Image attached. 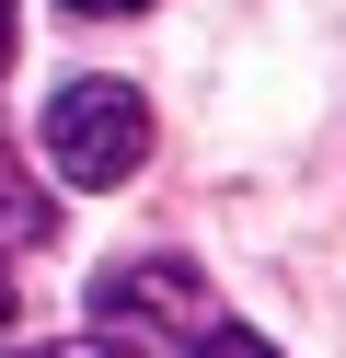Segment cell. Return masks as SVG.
I'll return each mask as SVG.
<instances>
[{
	"mask_svg": "<svg viewBox=\"0 0 346 358\" xmlns=\"http://www.w3.org/2000/svg\"><path fill=\"white\" fill-rule=\"evenodd\" d=\"M0 70H12V0H0Z\"/></svg>",
	"mask_w": 346,
	"mask_h": 358,
	"instance_id": "cell-7",
	"label": "cell"
},
{
	"mask_svg": "<svg viewBox=\"0 0 346 358\" xmlns=\"http://www.w3.org/2000/svg\"><path fill=\"white\" fill-rule=\"evenodd\" d=\"M185 347H196V358H277V347H266V335H254V324H196V335H185Z\"/></svg>",
	"mask_w": 346,
	"mask_h": 358,
	"instance_id": "cell-4",
	"label": "cell"
},
{
	"mask_svg": "<svg viewBox=\"0 0 346 358\" xmlns=\"http://www.w3.org/2000/svg\"><path fill=\"white\" fill-rule=\"evenodd\" d=\"M0 324H12V266H0Z\"/></svg>",
	"mask_w": 346,
	"mask_h": 358,
	"instance_id": "cell-8",
	"label": "cell"
},
{
	"mask_svg": "<svg viewBox=\"0 0 346 358\" xmlns=\"http://www.w3.org/2000/svg\"><path fill=\"white\" fill-rule=\"evenodd\" d=\"M92 324L115 335V358L127 347H185V335L208 324V266H185V255L104 266V278H92Z\"/></svg>",
	"mask_w": 346,
	"mask_h": 358,
	"instance_id": "cell-2",
	"label": "cell"
},
{
	"mask_svg": "<svg viewBox=\"0 0 346 358\" xmlns=\"http://www.w3.org/2000/svg\"><path fill=\"white\" fill-rule=\"evenodd\" d=\"M23 358H115V347H23Z\"/></svg>",
	"mask_w": 346,
	"mask_h": 358,
	"instance_id": "cell-6",
	"label": "cell"
},
{
	"mask_svg": "<svg viewBox=\"0 0 346 358\" xmlns=\"http://www.w3.org/2000/svg\"><path fill=\"white\" fill-rule=\"evenodd\" d=\"M150 162V104H138V81H58L46 93V173H69V185H127V173Z\"/></svg>",
	"mask_w": 346,
	"mask_h": 358,
	"instance_id": "cell-1",
	"label": "cell"
},
{
	"mask_svg": "<svg viewBox=\"0 0 346 358\" xmlns=\"http://www.w3.org/2000/svg\"><path fill=\"white\" fill-rule=\"evenodd\" d=\"M46 231H58V208L35 185H12V162H0V243H46Z\"/></svg>",
	"mask_w": 346,
	"mask_h": 358,
	"instance_id": "cell-3",
	"label": "cell"
},
{
	"mask_svg": "<svg viewBox=\"0 0 346 358\" xmlns=\"http://www.w3.org/2000/svg\"><path fill=\"white\" fill-rule=\"evenodd\" d=\"M69 12H81V24H104V12H150V0H69Z\"/></svg>",
	"mask_w": 346,
	"mask_h": 358,
	"instance_id": "cell-5",
	"label": "cell"
}]
</instances>
